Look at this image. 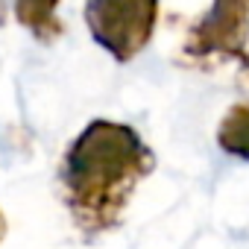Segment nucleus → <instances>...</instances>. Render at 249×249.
I'll use <instances>...</instances> for the list:
<instances>
[{"label":"nucleus","mask_w":249,"mask_h":249,"mask_svg":"<svg viewBox=\"0 0 249 249\" xmlns=\"http://www.w3.org/2000/svg\"><path fill=\"white\" fill-rule=\"evenodd\" d=\"M156 153L129 123L97 117L68 144L59 164L62 202L82 237L111 231L135 188L153 173Z\"/></svg>","instance_id":"f257e3e1"},{"label":"nucleus","mask_w":249,"mask_h":249,"mask_svg":"<svg viewBox=\"0 0 249 249\" xmlns=\"http://www.w3.org/2000/svg\"><path fill=\"white\" fill-rule=\"evenodd\" d=\"M179 41V56L191 68L240 65L249 71V0H208Z\"/></svg>","instance_id":"f03ea898"},{"label":"nucleus","mask_w":249,"mask_h":249,"mask_svg":"<svg viewBox=\"0 0 249 249\" xmlns=\"http://www.w3.org/2000/svg\"><path fill=\"white\" fill-rule=\"evenodd\" d=\"M161 0H85V27L114 62L126 65L156 36Z\"/></svg>","instance_id":"7ed1b4c3"},{"label":"nucleus","mask_w":249,"mask_h":249,"mask_svg":"<svg viewBox=\"0 0 249 249\" xmlns=\"http://www.w3.org/2000/svg\"><path fill=\"white\" fill-rule=\"evenodd\" d=\"M59 3L62 0H15V18L18 24L41 44H53L62 38L65 24L59 18Z\"/></svg>","instance_id":"20e7f679"},{"label":"nucleus","mask_w":249,"mask_h":249,"mask_svg":"<svg viewBox=\"0 0 249 249\" xmlns=\"http://www.w3.org/2000/svg\"><path fill=\"white\" fill-rule=\"evenodd\" d=\"M217 147L226 156L249 161V103H234L217 123Z\"/></svg>","instance_id":"39448f33"},{"label":"nucleus","mask_w":249,"mask_h":249,"mask_svg":"<svg viewBox=\"0 0 249 249\" xmlns=\"http://www.w3.org/2000/svg\"><path fill=\"white\" fill-rule=\"evenodd\" d=\"M3 237H6V214L0 211V243H3Z\"/></svg>","instance_id":"423d86ee"}]
</instances>
